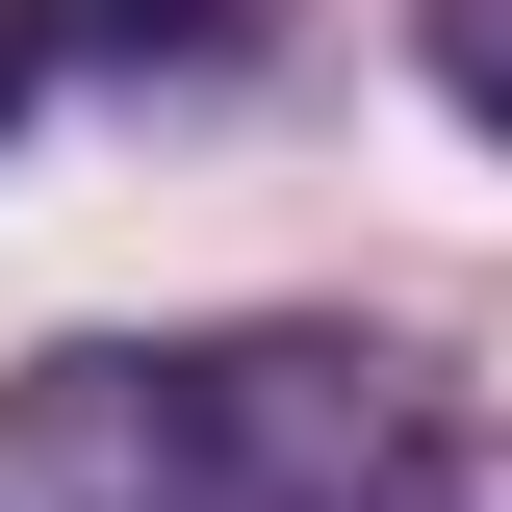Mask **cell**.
Masks as SVG:
<instances>
[{"mask_svg":"<svg viewBox=\"0 0 512 512\" xmlns=\"http://www.w3.org/2000/svg\"><path fill=\"white\" fill-rule=\"evenodd\" d=\"M52 26H77V52H231L256 0H52Z\"/></svg>","mask_w":512,"mask_h":512,"instance_id":"6da1fadb","label":"cell"},{"mask_svg":"<svg viewBox=\"0 0 512 512\" xmlns=\"http://www.w3.org/2000/svg\"><path fill=\"white\" fill-rule=\"evenodd\" d=\"M436 77H461V103L512 128V0H436Z\"/></svg>","mask_w":512,"mask_h":512,"instance_id":"7a4b0ae2","label":"cell"},{"mask_svg":"<svg viewBox=\"0 0 512 512\" xmlns=\"http://www.w3.org/2000/svg\"><path fill=\"white\" fill-rule=\"evenodd\" d=\"M0 128H26V26H0Z\"/></svg>","mask_w":512,"mask_h":512,"instance_id":"3957f363","label":"cell"}]
</instances>
